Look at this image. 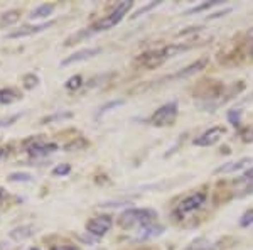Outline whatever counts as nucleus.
I'll return each mask as SVG.
<instances>
[{
    "label": "nucleus",
    "mask_w": 253,
    "mask_h": 250,
    "mask_svg": "<svg viewBox=\"0 0 253 250\" xmlns=\"http://www.w3.org/2000/svg\"><path fill=\"white\" fill-rule=\"evenodd\" d=\"M132 5H133V2H130V0H122V2H118L115 5V9L110 12L108 15L98 19L96 22H93L91 26L86 27V29H83V31L76 32V34L69 36V38L64 41V46H73V44H78L84 38H89L91 34H96V32L108 31V29H112V27H115L117 24H120L122 19L128 14V10L132 9Z\"/></svg>",
    "instance_id": "nucleus-1"
},
{
    "label": "nucleus",
    "mask_w": 253,
    "mask_h": 250,
    "mask_svg": "<svg viewBox=\"0 0 253 250\" xmlns=\"http://www.w3.org/2000/svg\"><path fill=\"white\" fill-rule=\"evenodd\" d=\"M156 218H157V213L150 210V208H130V210H125L118 216L117 223L124 230H130V228H135V227L144 228L147 225L156 223Z\"/></svg>",
    "instance_id": "nucleus-2"
},
{
    "label": "nucleus",
    "mask_w": 253,
    "mask_h": 250,
    "mask_svg": "<svg viewBox=\"0 0 253 250\" xmlns=\"http://www.w3.org/2000/svg\"><path fill=\"white\" fill-rule=\"evenodd\" d=\"M22 146H24V149L27 150V154L36 159L46 157V155L56 152V150L59 149V146L54 144V142H44L42 135H34V137L26 139V141L22 142Z\"/></svg>",
    "instance_id": "nucleus-3"
},
{
    "label": "nucleus",
    "mask_w": 253,
    "mask_h": 250,
    "mask_svg": "<svg viewBox=\"0 0 253 250\" xmlns=\"http://www.w3.org/2000/svg\"><path fill=\"white\" fill-rule=\"evenodd\" d=\"M179 115V105L177 101H169V103H164L162 106H159L156 112L150 117V122L156 127H167L172 125L175 122V118Z\"/></svg>",
    "instance_id": "nucleus-4"
},
{
    "label": "nucleus",
    "mask_w": 253,
    "mask_h": 250,
    "mask_svg": "<svg viewBox=\"0 0 253 250\" xmlns=\"http://www.w3.org/2000/svg\"><path fill=\"white\" fill-rule=\"evenodd\" d=\"M166 61H169V56H167L164 48L159 49H152V51H147L144 54L137 56L135 58V66H142L145 69H156L161 64H164Z\"/></svg>",
    "instance_id": "nucleus-5"
},
{
    "label": "nucleus",
    "mask_w": 253,
    "mask_h": 250,
    "mask_svg": "<svg viewBox=\"0 0 253 250\" xmlns=\"http://www.w3.org/2000/svg\"><path fill=\"white\" fill-rule=\"evenodd\" d=\"M205 203H206V193H201V191L193 193V195L186 196V198L177 204V208H175V215H177L179 218H184V216L189 215V213L199 210Z\"/></svg>",
    "instance_id": "nucleus-6"
},
{
    "label": "nucleus",
    "mask_w": 253,
    "mask_h": 250,
    "mask_svg": "<svg viewBox=\"0 0 253 250\" xmlns=\"http://www.w3.org/2000/svg\"><path fill=\"white\" fill-rule=\"evenodd\" d=\"M112 227H113V220L108 215L95 216V218L86 221V232L89 235H95V237H103L105 233L110 232Z\"/></svg>",
    "instance_id": "nucleus-7"
},
{
    "label": "nucleus",
    "mask_w": 253,
    "mask_h": 250,
    "mask_svg": "<svg viewBox=\"0 0 253 250\" xmlns=\"http://www.w3.org/2000/svg\"><path fill=\"white\" fill-rule=\"evenodd\" d=\"M224 132H226V130H224L223 127H219V125L211 127V129H208L206 132L198 135V137L193 141V144L198 146V147H211V146L218 144V142L221 141Z\"/></svg>",
    "instance_id": "nucleus-8"
},
{
    "label": "nucleus",
    "mask_w": 253,
    "mask_h": 250,
    "mask_svg": "<svg viewBox=\"0 0 253 250\" xmlns=\"http://www.w3.org/2000/svg\"><path fill=\"white\" fill-rule=\"evenodd\" d=\"M54 26V20H47V22H42V24H34V26H24L20 29H15L7 34L9 39H19V38H27V36H34V34H39V32L49 29V27Z\"/></svg>",
    "instance_id": "nucleus-9"
},
{
    "label": "nucleus",
    "mask_w": 253,
    "mask_h": 250,
    "mask_svg": "<svg viewBox=\"0 0 253 250\" xmlns=\"http://www.w3.org/2000/svg\"><path fill=\"white\" fill-rule=\"evenodd\" d=\"M101 49L100 48H88V49H81V51L75 52V54L68 56L66 59L61 61V66H69L73 63H80V61H88L91 58H95L96 54H100Z\"/></svg>",
    "instance_id": "nucleus-10"
},
{
    "label": "nucleus",
    "mask_w": 253,
    "mask_h": 250,
    "mask_svg": "<svg viewBox=\"0 0 253 250\" xmlns=\"http://www.w3.org/2000/svg\"><path fill=\"white\" fill-rule=\"evenodd\" d=\"M208 63H210V59H208V58H199L196 63L189 64V66H186L184 69H181V71H177L175 75L169 76V78H170V80H177V78H189V76L196 75V73H199L201 69H205Z\"/></svg>",
    "instance_id": "nucleus-11"
},
{
    "label": "nucleus",
    "mask_w": 253,
    "mask_h": 250,
    "mask_svg": "<svg viewBox=\"0 0 253 250\" xmlns=\"http://www.w3.org/2000/svg\"><path fill=\"white\" fill-rule=\"evenodd\" d=\"M253 162L252 157H243V159H238V161H233V162H228V164H223L216 169L218 174H231V173H236V171H242L245 169L247 166H250Z\"/></svg>",
    "instance_id": "nucleus-12"
},
{
    "label": "nucleus",
    "mask_w": 253,
    "mask_h": 250,
    "mask_svg": "<svg viewBox=\"0 0 253 250\" xmlns=\"http://www.w3.org/2000/svg\"><path fill=\"white\" fill-rule=\"evenodd\" d=\"M34 233L36 232H34V227H32V225H20V227L9 232V237L14 242H24V240L31 239Z\"/></svg>",
    "instance_id": "nucleus-13"
},
{
    "label": "nucleus",
    "mask_w": 253,
    "mask_h": 250,
    "mask_svg": "<svg viewBox=\"0 0 253 250\" xmlns=\"http://www.w3.org/2000/svg\"><path fill=\"white\" fill-rule=\"evenodd\" d=\"M20 98L22 95L15 88H0V105H12Z\"/></svg>",
    "instance_id": "nucleus-14"
},
{
    "label": "nucleus",
    "mask_w": 253,
    "mask_h": 250,
    "mask_svg": "<svg viewBox=\"0 0 253 250\" xmlns=\"http://www.w3.org/2000/svg\"><path fill=\"white\" fill-rule=\"evenodd\" d=\"M138 232H140V233H138V239H140V240H147V239H154V237L161 235V233L164 232V227L152 223V225H147V227L140 228Z\"/></svg>",
    "instance_id": "nucleus-15"
},
{
    "label": "nucleus",
    "mask_w": 253,
    "mask_h": 250,
    "mask_svg": "<svg viewBox=\"0 0 253 250\" xmlns=\"http://www.w3.org/2000/svg\"><path fill=\"white\" fill-rule=\"evenodd\" d=\"M52 10H54V3H42V5H39L38 9H34V10L31 12L29 17L32 20L44 19V17H47V15H51Z\"/></svg>",
    "instance_id": "nucleus-16"
},
{
    "label": "nucleus",
    "mask_w": 253,
    "mask_h": 250,
    "mask_svg": "<svg viewBox=\"0 0 253 250\" xmlns=\"http://www.w3.org/2000/svg\"><path fill=\"white\" fill-rule=\"evenodd\" d=\"M19 19H20V10H17V9L3 12V14L0 15V27L12 26V24H15Z\"/></svg>",
    "instance_id": "nucleus-17"
},
{
    "label": "nucleus",
    "mask_w": 253,
    "mask_h": 250,
    "mask_svg": "<svg viewBox=\"0 0 253 250\" xmlns=\"http://www.w3.org/2000/svg\"><path fill=\"white\" fill-rule=\"evenodd\" d=\"M68 118H73V112H56L52 115H47L44 118H41V124H51V122H63L68 120Z\"/></svg>",
    "instance_id": "nucleus-18"
},
{
    "label": "nucleus",
    "mask_w": 253,
    "mask_h": 250,
    "mask_svg": "<svg viewBox=\"0 0 253 250\" xmlns=\"http://www.w3.org/2000/svg\"><path fill=\"white\" fill-rule=\"evenodd\" d=\"M84 147H88L86 139H84V137H75L71 142H68V144L64 146V150L71 152V150H81V149H84Z\"/></svg>",
    "instance_id": "nucleus-19"
},
{
    "label": "nucleus",
    "mask_w": 253,
    "mask_h": 250,
    "mask_svg": "<svg viewBox=\"0 0 253 250\" xmlns=\"http://www.w3.org/2000/svg\"><path fill=\"white\" fill-rule=\"evenodd\" d=\"M39 85V76L34 75V73H27V75L22 76V87L26 90H34Z\"/></svg>",
    "instance_id": "nucleus-20"
},
{
    "label": "nucleus",
    "mask_w": 253,
    "mask_h": 250,
    "mask_svg": "<svg viewBox=\"0 0 253 250\" xmlns=\"http://www.w3.org/2000/svg\"><path fill=\"white\" fill-rule=\"evenodd\" d=\"M81 85H83V78L80 75H75V76L68 78L66 83H64V88L69 90V92H75V90L81 88Z\"/></svg>",
    "instance_id": "nucleus-21"
},
{
    "label": "nucleus",
    "mask_w": 253,
    "mask_h": 250,
    "mask_svg": "<svg viewBox=\"0 0 253 250\" xmlns=\"http://www.w3.org/2000/svg\"><path fill=\"white\" fill-rule=\"evenodd\" d=\"M125 103V100H113V101H108L107 105H103L100 110H98V113H96V118H100L101 115H105L107 112H110V110H115L117 106H122Z\"/></svg>",
    "instance_id": "nucleus-22"
},
{
    "label": "nucleus",
    "mask_w": 253,
    "mask_h": 250,
    "mask_svg": "<svg viewBox=\"0 0 253 250\" xmlns=\"http://www.w3.org/2000/svg\"><path fill=\"white\" fill-rule=\"evenodd\" d=\"M219 0H213V2H205V3H201V5H198V7H193V9H189V10H186V14L184 15H191V14H199V12H203V10H206V9H211V7H214V5H219Z\"/></svg>",
    "instance_id": "nucleus-23"
},
{
    "label": "nucleus",
    "mask_w": 253,
    "mask_h": 250,
    "mask_svg": "<svg viewBox=\"0 0 253 250\" xmlns=\"http://www.w3.org/2000/svg\"><path fill=\"white\" fill-rule=\"evenodd\" d=\"M9 181L10 183H31L32 176L27 173H12L9 176Z\"/></svg>",
    "instance_id": "nucleus-24"
},
{
    "label": "nucleus",
    "mask_w": 253,
    "mask_h": 250,
    "mask_svg": "<svg viewBox=\"0 0 253 250\" xmlns=\"http://www.w3.org/2000/svg\"><path fill=\"white\" fill-rule=\"evenodd\" d=\"M69 173H71V166L69 164H58V166L52 169V176H68Z\"/></svg>",
    "instance_id": "nucleus-25"
},
{
    "label": "nucleus",
    "mask_w": 253,
    "mask_h": 250,
    "mask_svg": "<svg viewBox=\"0 0 253 250\" xmlns=\"http://www.w3.org/2000/svg\"><path fill=\"white\" fill-rule=\"evenodd\" d=\"M240 225L242 227H252L253 225V208L252 210H248V211H245L243 215H242V218H240Z\"/></svg>",
    "instance_id": "nucleus-26"
},
{
    "label": "nucleus",
    "mask_w": 253,
    "mask_h": 250,
    "mask_svg": "<svg viewBox=\"0 0 253 250\" xmlns=\"http://www.w3.org/2000/svg\"><path fill=\"white\" fill-rule=\"evenodd\" d=\"M240 118H242V112H240V110H231V112L228 113V120H230V124H233L235 127L242 124Z\"/></svg>",
    "instance_id": "nucleus-27"
},
{
    "label": "nucleus",
    "mask_w": 253,
    "mask_h": 250,
    "mask_svg": "<svg viewBox=\"0 0 253 250\" xmlns=\"http://www.w3.org/2000/svg\"><path fill=\"white\" fill-rule=\"evenodd\" d=\"M22 115H24V113H15V115H12V117L0 118V127H10L12 124H14V122H17Z\"/></svg>",
    "instance_id": "nucleus-28"
},
{
    "label": "nucleus",
    "mask_w": 253,
    "mask_h": 250,
    "mask_svg": "<svg viewBox=\"0 0 253 250\" xmlns=\"http://www.w3.org/2000/svg\"><path fill=\"white\" fill-rule=\"evenodd\" d=\"M49 250H78V247L71 244H54L49 247Z\"/></svg>",
    "instance_id": "nucleus-29"
},
{
    "label": "nucleus",
    "mask_w": 253,
    "mask_h": 250,
    "mask_svg": "<svg viewBox=\"0 0 253 250\" xmlns=\"http://www.w3.org/2000/svg\"><path fill=\"white\" fill-rule=\"evenodd\" d=\"M242 139L245 142H253V127L252 129H247L242 132Z\"/></svg>",
    "instance_id": "nucleus-30"
},
{
    "label": "nucleus",
    "mask_w": 253,
    "mask_h": 250,
    "mask_svg": "<svg viewBox=\"0 0 253 250\" xmlns=\"http://www.w3.org/2000/svg\"><path fill=\"white\" fill-rule=\"evenodd\" d=\"M240 181H243V183H253V166L242 176V179H240Z\"/></svg>",
    "instance_id": "nucleus-31"
},
{
    "label": "nucleus",
    "mask_w": 253,
    "mask_h": 250,
    "mask_svg": "<svg viewBox=\"0 0 253 250\" xmlns=\"http://www.w3.org/2000/svg\"><path fill=\"white\" fill-rule=\"evenodd\" d=\"M159 3H161V2H152V3H149V5H147V7H144V9H140V10H138V12H137V14H135V15H133V19H135V17H138V15H142V14H144V12H147V10H150V9H152V7H156V5H159Z\"/></svg>",
    "instance_id": "nucleus-32"
},
{
    "label": "nucleus",
    "mask_w": 253,
    "mask_h": 250,
    "mask_svg": "<svg viewBox=\"0 0 253 250\" xmlns=\"http://www.w3.org/2000/svg\"><path fill=\"white\" fill-rule=\"evenodd\" d=\"M7 154H9V147H3V149H0V159H3Z\"/></svg>",
    "instance_id": "nucleus-33"
},
{
    "label": "nucleus",
    "mask_w": 253,
    "mask_h": 250,
    "mask_svg": "<svg viewBox=\"0 0 253 250\" xmlns=\"http://www.w3.org/2000/svg\"><path fill=\"white\" fill-rule=\"evenodd\" d=\"M3 196H5V190H3V188H0V201L3 200Z\"/></svg>",
    "instance_id": "nucleus-34"
},
{
    "label": "nucleus",
    "mask_w": 253,
    "mask_h": 250,
    "mask_svg": "<svg viewBox=\"0 0 253 250\" xmlns=\"http://www.w3.org/2000/svg\"><path fill=\"white\" fill-rule=\"evenodd\" d=\"M29 250H39V249H36V247H34V249H29Z\"/></svg>",
    "instance_id": "nucleus-35"
}]
</instances>
